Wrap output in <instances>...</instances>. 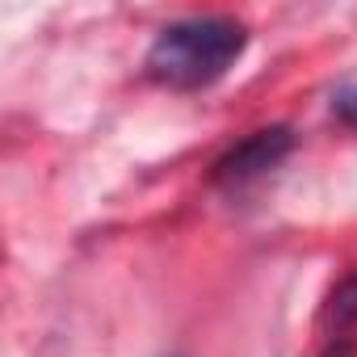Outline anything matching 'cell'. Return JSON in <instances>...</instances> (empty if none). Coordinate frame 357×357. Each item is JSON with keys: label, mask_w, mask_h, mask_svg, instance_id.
Instances as JSON below:
<instances>
[{"label": "cell", "mask_w": 357, "mask_h": 357, "mask_svg": "<svg viewBox=\"0 0 357 357\" xmlns=\"http://www.w3.org/2000/svg\"><path fill=\"white\" fill-rule=\"evenodd\" d=\"M248 47V30L236 17H185L155 34L147 51V76L164 89H206L215 84Z\"/></svg>", "instance_id": "1"}, {"label": "cell", "mask_w": 357, "mask_h": 357, "mask_svg": "<svg viewBox=\"0 0 357 357\" xmlns=\"http://www.w3.org/2000/svg\"><path fill=\"white\" fill-rule=\"evenodd\" d=\"M294 147V135L290 126H265L248 139H240L236 147H227L215 168H211V181L215 185H244V181H257L269 168H278Z\"/></svg>", "instance_id": "2"}, {"label": "cell", "mask_w": 357, "mask_h": 357, "mask_svg": "<svg viewBox=\"0 0 357 357\" xmlns=\"http://www.w3.org/2000/svg\"><path fill=\"white\" fill-rule=\"evenodd\" d=\"M332 315H336V324H353V319H357V278H349V282L336 290Z\"/></svg>", "instance_id": "3"}, {"label": "cell", "mask_w": 357, "mask_h": 357, "mask_svg": "<svg viewBox=\"0 0 357 357\" xmlns=\"http://www.w3.org/2000/svg\"><path fill=\"white\" fill-rule=\"evenodd\" d=\"M332 109H336V114H340L349 126H357V89H344V93H336Z\"/></svg>", "instance_id": "4"}]
</instances>
